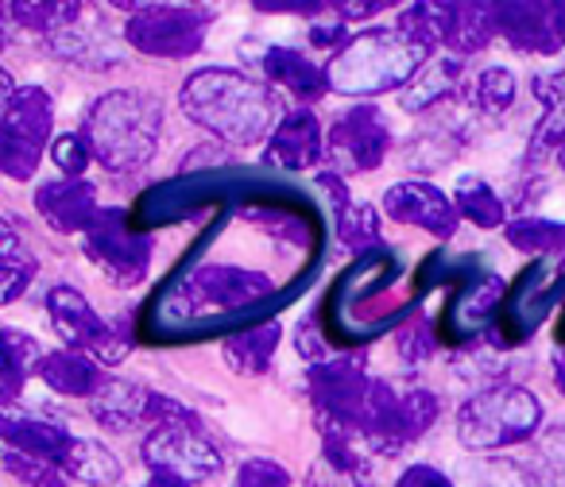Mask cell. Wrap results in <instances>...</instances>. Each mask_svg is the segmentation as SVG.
<instances>
[{
	"label": "cell",
	"mask_w": 565,
	"mask_h": 487,
	"mask_svg": "<svg viewBox=\"0 0 565 487\" xmlns=\"http://www.w3.org/2000/svg\"><path fill=\"white\" fill-rule=\"evenodd\" d=\"M51 97L40 86H24L4 97V120H0V166L17 182L32 178L40 166L43 143L51 140Z\"/></svg>",
	"instance_id": "obj_6"
},
{
	"label": "cell",
	"mask_w": 565,
	"mask_h": 487,
	"mask_svg": "<svg viewBox=\"0 0 565 487\" xmlns=\"http://www.w3.org/2000/svg\"><path fill=\"white\" fill-rule=\"evenodd\" d=\"M51 155H55V166L63 171V178H82L89 166V159H94V148H89L86 136H58L55 143H51Z\"/></svg>",
	"instance_id": "obj_35"
},
{
	"label": "cell",
	"mask_w": 565,
	"mask_h": 487,
	"mask_svg": "<svg viewBox=\"0 0 565 487\" xmlns=\"http://www.w3.org/2000/svg\"><path fill=\"white\" fill-rule=\"evenodd\" d=\"M143 464L182 484H205L221 472V453L198 425H156L143 441Z\"/></svg>",
	"instance_id": "obj_10"
},
{
	"label": "cell",
	"mask_w": 565,
	"mask_h": 487,
	"mask_svg": "<svg viewBox=\"0 0 565 487\" xmlns=\"http://www.w3.org/2000/svg\"><path fill=\"white\" fill-rule=\"evenodd\" d=\"M148 402H151V391L109 376L102 383V391L89 399V410H94V418L105 430H128V425H136L140 418H148Z\"/></svg>",
	"instance_id": "obj_22"
},
{
	"label": "cell",
	"mask_w": 565,
	"mask_h": 487,
	"mask_svg": "<svg viewBox=\"0 0 565 487\" xmlns=\"http://www.w3.org/2000/svg\"><path fill=\"white\" fill-rule=\"evenodd\" d=\"M47 314L55 322V333L66 340V348L86 353L102 364H120L128 353V337L120 329H109L102 314H94L86 299L74 286H55L47 294Z\"/></svg>",
	"instance_id": "obj_9"
},
{
	"label": "cell",
	"mask_w": 565,
	"mask_h": 487,
	"mask_svg": "<svg viewBox=\"0 0 565 487\" xmlns=\"http://www.w3.org/2000/svg\"><path fill=\"white\" fill-rule=\"evenodd\" d=\"M554 379H557V387H562V394H565V353L554 360Z\"/></svg>",
	"instance_id": "obj_47"
},
{
	"label": "cell",
	"mask_w": 565,
	"mask_h": 487,
	"mask_svg": "<svg viewBox=\"0 0 565 487\" xmlns=\"http://www.w3.org/2000/svg\"><path fill=\"white\" fill-rule=\"evenodd\" d=\"M125 20V40L151 58H186L198 55L205 32L213 24L210 9H179V4H140Z\"/></svg>",
	"instance_id": "obj_7"
},
{
	"label": "cell",
	"mask_w": 565,
	"mask_h": 487,
	"mask_svg": "<svg viewBox=\"0 0 565 487\" xmlns=\"http://www.w3.org/2000/svg\"><path fill=\"white\" fill-rule=\"evenodd\" d=\"M4 468H9L12 479H20L28 487H66V468L55 461H43V456L4 448Z\"/></svg>",
	"instance_id": "obj_30"
},
{
	"label": "cell",
	"mask_w": 565,
	"mask_h": 487,
	"mask_svg": "<svg viewBox=\"0 0 565 487\" xmlns=\"http://www.w3.org/2000/svg\"><path fill=\"white\" fill-rule=\"evenodd\" d=\"M9 17H24L20 24L35 28V32H58V28L74 24L78 4H9Z\"/></svg>",
	"instance_id": "obj_34"
},
{
	"label": "cell",
	"mask_w": 565,
	"mask_h": 487,
	"mask_svg": "<svg viewBox=\"0 0 565 487\" xmlns=\"http://www.w3.org/2000/svg\"><path fill=\"white\" fill-rule=\"evenodd\" d=\"M63 468H66V476H74L78 484H89V487H109L120 479L117 456L94 437H74V448L63 461Z\"/></svg>",
	"instance_id": "obj_25"
},
{
	"label": "cell",
	"mask_w": 565,
	"mask_h": 487,
	"mask_svg": "<svg viewBox=\"0 0 565 487\" xmlns=\"http://www.w3.org/2000/svg\"><path fill=\"white\" fill-rule=\"evenodd\" d=\"M457 78H461V71H457V58H434V66H426L423 78L415 82V89H407V97H399L407 109H423V105H430V97L438 101V97H446L449 89L457 86Z\"/></svg>",
	"instance_id": "obj_29"
},
{
	"label": "cell",
	"mask_w": 565,
	"mask_h": 487,
	"mask_svg": "<svg viewBox=\"0 0 565 487\" xmlns=\"http://www.w3.org/2000/svg\"><path fill=\"white\" fill-rule=\"evenodd\" d=\"M310 40H315L318 47H333V43L345 40V28H341V20L333 28H310Z\"/></svg>",
	"instance_id": "obj_43"
},
{
	"label": "cell",
	"mask_w": 565,
	"mask_h": 487,
	"mask_svg": "<svg viewBox=\"0 0 565 487\" xmlns=\"http://www.w3.org/2000/svg\"><path fill=\"white\" fill-rule=\"evenodd\" d=\"M182 109L225 143H256L279 120V101L264 82L236 71H202L182 86Z\"/></svg>",
	"instance_id": "obj_1"
},
{
	"label": "cell",
	"mask_w": 565,
	"mask_h": 487,
	"mask_svg": "<svg viewBox=\"0 0 565 487\" xmlns=\"http://www.w3.org/2000/svg\"><path fill=\"white\" fill-rule=\"evenodd\" d=\"M503 232H508V244L519 248V252H565V225H557V220L523 217L511 220Z\"/></svg>",
	"instance_id": "obj_28"
},
{
	"label": "cell",
	"mask_w": 565,
	"mask_h": 487,
	"mask_svg": "<svg viewBox=\"0 0 565 487\" xmlns=\"http://www.w3.org/2000/svg\"><path fill=\"white\" fill-rule=\"evenodd\" d=\"M338 236L345 248H353V252H361V248H372L380 236V217L372 205L364 202H353L349 209L338 213Z\"/></svg>",
	"instance_id": "obj_32"
},
{
	"label": "cell",
	"mask_w": 565,
	"mask_h": 487,
	"mask_svg": "<svg viewBox=\"0 0 565 487\" xmlns=\"http://www.w3.org/2000/svg\"><path fill=\"white\" fill-rule=\"evenodd\" d=\"M434 418H438V399L430 391H423V387H403L399 391L387 379H372L361 433L376 453L392 456L415 437H423Z\"/></svg>",
	"instance_id": "obj_5"
},
{
	"label": "cell",
	"mask_w": 565,
	"mask_h": 487,
	"mask_svg": "<svg viewBox=\"0 0 565 487\" xmlns=\"http://www.w3.org/2000/svg\"><path fill=\"white\" fill-rule=\"evenodd\" d=\"M399 353L407 356L411 364H418L426 353H434V337L423 329V325H415V329H403L399 333Z\"/></svg>",
	"instance_id": "obj_40"
},
{
	"label": "cell",
	"mask_w": 565,
	"mask_h": 487,
	"mask_svg": "<svg viewBox=\"0 0 565 487\" xmlns=\"http://www.w3.org/2000/svg\"><path fill=\"white\" fill-rule=\"evenodd\" d=\"M395 487H454V484H449L446 472L430 468V464H411V468L403 472L399 484H395Z\"/></svg>",
	"instance_id": "obj_39"
},
{
	"label": "cell",
	"mask_w": 565,
	"mask_h": 487,
	"mask_svg": "<svg viewBox=\"0 0 565 487\" xmlns=\"http://www.w3.org/2000/svg\"><path fill=\"white\" fill-rule=\"evenodd\" d=\"M318 190H326L330 194V202H333V209H349V190H345V182H341V174H333V171H322L318 174Z\"/></svg>",
	"instance_id": "obj_41"
},
{
	"label": "cell",
	"mask_w": 565,
	"mask_h": 487,
	"mask_svg": "<svg viewBox=\"0 0 565 487\" xmlns=\"http://www.w3.org/2000/svg\"><path fill=\"white\" fill-rule=\"evenodd\" d=\"M492 24L523 55H557L565 43V4H492Z\"/></svg>",
	"instance_id": "obj_13"
},
{
	"label": "cell",
	"mask_w": 565,
	"mask_h": 487,
	"mask_svg": "<svg viewBox=\"0 0 565 487\" xmlns=\"http://www.w3.org/2000/svg\"><path fill=\"white\" fill-rule=\"evenodd\" d=\"M271 294V279L259 271H241V268H198L186 279V310H244L252 302Z\"/></svg>",
	"instance_id": "obj_14"
},
{
	"label": "cell",
	"mask_w": 565,
	"mask_h": 487,
	"mask_svg": "<svg viewBox=\"0 0 565 487\" xmlns=\"http://www.w3.org/2000/svg\"><path fill=\"white\" fill-rule=\"evenodd\" d=\"M4 268H0V275H4V302H17L20 294H24V286L35 279V256H24L20 252V236L12 232V225L4 228Z\"/></svg>",
	"instance_id": "obj_33"
},
{
	"label": "cell",
	"mask_w": 565,
	"mask_h": 487,
	"mask_svg": "<svg viewBox=\"0 0 565 487\" xmlns=\"http://www.w3.org/2000/svg\"><path fill=\"white\" fill-rule=\"evenodd\" d=\"M40 379L51 387V391L66 394V399H82V394L94 399L109 376H105L102 364H97L94 356L74 353V348L63 353V348H58V353H47V360H43V368H40Z\"/></svg>",
	"instance_id": "obj_20"
},
{
	"label": "cell",
	"mask_w": 565,
	"mask_h": 487,
	"mask_svg": "<svg viewBox=\"0 0 565 487\" xmlns=\"http://www.w3.org/2000/svg\"><path fill=\"white\" fill-rule=\"evenodd\" d=\"M384 209L399 225H418L434 236H454L457 232V205L441 194L430 182H399L384 194Z\"/></svg>",
	"instance_id": "obj_15"
},
{
	"label": "cell",
	"mask_w": 565,
	"mask_h": 487,
	"mask_svg": "<svg viewBox=\"0 0 565 487\" xmlns=\"http://www.w3.org/2000/svg\"><path fill=\"white\" fill-rule=\"evenodd\" d=\"M542 453H546V461L554 464V468L565 472V425H554V430L542 437Z\"/></svg>",
	"instance_id": "obj_42"
},
{
	"label": "cell",
	"mask_w": 565,
	"mask_h": 487,
	"mask_svg": "<svg viewBox=\"0 0 565 487\" xmlns=\"http://www.w3.org/2000/svg\"><path fill=\"white\" fill-rule=\"evenodd\" d=\"M457 213L461 217H469L472 225L480 228H508V209H503V202L495 197V190L488 186V182H480L477 174H465V178H457Z\"/></svg>",
	"instance_id": "obj_27"
},
{
	"label": "cell",
	"mask_w": 565,
	"mask_h": 487,
	"mask_svg": "<svg viewBox=\"0 0 565 487\" xmlns=\"http://www.w3.org/2000/svg\"><path fill=\"white\" fill-rule=\"evenodd\" d=\"M531 89H534V97H539V101L546 105L550 112H565V58L554 66V71L534 74Z\"/></svg>",
	"instance_id": "obj_36"
},
{
	"label": "cell",
	"mask_w": 565,
	"mask_h": 487,
	"mask_svg": "<svg viewBox=\"0 0 565 487\" xmlns=\"http://www.w3.org/2000/svg\"><path fill=\"white\" fill-rule=\"evenodd\" d=\"M369 371L361 360H326L310 368V402L318 410L322 433H361L364 402H369Z\"/></svg>",
	"instance_id": "obj_8"
},
{
	"label": "cell",
	"mask_w": 565,
	"mask_h": 487,
	"mask_svg": "<svg viewBox=\"0 0 565 487\" xmlns=\"http://www.w3.org/2000/svg\"><path fill=\"white\" fill-rule=\"evenodd\" d=\"M143 487H190V484H182V479H174V476H163V472H151V479Z\"/></svg>",
	"instance_id": "obj_46"
},
{
	"label": "cell",
	"mask_w": 565,
	"mask_h": 487,
	"mask_svg": "<svg viewBox=\"0 0 565 487\" xmlns=\"http://www.w3.org/2000/svg\"><path fill=\"white\" fill-rule=\"evenodd\" d=\"M457 476L465 487H534V472L508 456H469Z\"/></svg>",
	"instance_id": "obj_26"
},
{
	"label": "cell",
	"mask_w": 565,
	"mask_h": 487,
	"mask_svg": "<svg viewBox=\"0 0 565 487\" xmlns=\"http://www.w3.org/2000/svg\"><path fill=\"white\" fill-rule=\"evenodd\" d=\"M264 74H267V82L282 86L287 94L299 97V101H318V97L330 89L326 74L295 47H271V51H267V55H264Z\"/></svg>",
	"instance_id": "obj_21"
},
{
	"label": "cell",
	"mask_w": 565,
	"mask_h": 487,
	"mask_svg": "<svg viewBox=\"0 0 565 487\" xmlns=\"http://www.w3.org/2000/svg\"><path fill=\"white\" fill-rule=\"evenodd\" d=\"M86 256L102 263V271L117 286H136L148 275L151 240L125 228V213L120 209H102L94 217V225L86 228Z\"/></svg>",
	"instance_id": "obj_11"
},
{
	"label": "cell",
	"mask_w": 565,
	"mask_h": 487,
	"mask_svg": "<svg viewBox=\"0 0 565 487\" xmlns=\"http://www.w3.org/2000/svg\"><path fill=\"white\" fill-rule=\"evenodd\" d=\"M341 17H376V12H384V4H338Z\"/></svg>",
	"instance_id": "obj_45"
},
{
	"label": "cell",
	"mask_w": 565,
	"mask_h": 487,
	"mask_svg": "<svg viewBox=\"0 0 565 487\" xmlns=\"http://www.w3.org/2000/svg\"><path fill=\"white\" fill-rule=\"evenodd\" d=\"M515 101V74L503 66H488L477 82H472V105L480 112H503Z\"/></svg>",
	"instance_id": "obj_31"
},
{
	"label": "cell",
	"mask_w": 565,
	"mask_h": 487,
	"mask_svg": "<svg viewBox=\"0 0 565 487\" xmlns=\"http://www.w3.org/2000/svg\"><path fill=\"white\" fill-rule=\"evenodd\" d=\"M0 337H4V402L17 407L20 387H24L28 376H40L47 353H43L32 337H24L20 329H12V325H4Z\"/></svg>",
	"instance_id": "obj_24"
},
{
	"label": "cell",
	"mask_w": 565,
	"mask_h": 487,
	"mask_svg": "<svg viewBox=\"0 0 565 487\" xmlns=\"http://www.w3.org/2000/svg\"><path fill=\"white\" fill-rule=\"evenodd\" d=\"M236 487H291V476L271 461H248L236 472Z\"/></svg>",
	"instance_id": "obj_37"
},
{
	"label": "cell",
	"mask_w": 565,
	"mask_h": 487,
	"mask_svg": "<svg viewBox=\"0 0 565 487\" xmlns=\"http://www.w3.org/2000/svg\"><path fill=\"white\" fill-rule=\"evenodd\" d=\"M35 209L55 232H86L94 225L97 190L86 178H55L35 190Z\"/></svg>",
	"instance_id": "obj_16"
},
{
	"label": "cell",
	"mask_w": 565,
	"mask_h": 487,
	"mask_svg": "<svg viewBox=\"0 0 565 487\" xmlns=\"http://www.w3.org/2000/svg\"><path fill=\"white\" fill-rule=\"evenodd\" d=\"M554 159H557V166H562V174H565V136H562V143H557Z\"/></svg>",
	"instance_id": "obj_48"
},
{
	"label": "cell",
	"mask_w": 565,
	"mask_h": 487,
	"mask_svg": "<svg viewBox=\"0 0 565 487\" xmlns=\"http://www.w3.org/2000/svg\"><path fill=\"white\" fill-rule=\"evenodd\" d=\"M426 51L403 32H372L353 40L330 66V86L345 94H384L407 82Z\"/></svg>",
	"instance_id": "obj_4"
},
{
	"label": "cell",
	"mask_w": 565,
	"mask_h": 487,
	"mask_svg": "<svg viewBox=\"0 0 565 487\" xmlns=\"http://www.w3.org/2000/svg\"><path fill=\"white\" fill-rule=\"evenodd\" d=\"M279 337H282V325L267 322L259 329H248V333H236V337L225 340V364L241 376H264L271 368V356L279 348Z\"/></svg>",
	"instance_id": "obj_23"
},
{
	"label": "cell",
	"mask_w": 565,
	"mask_h": 487,
	"mask_svg": "<svg viewBox=\"0 0 565 487\" xmlns=\"http://www.w3.org/2000/svg\"><path fill=\"white\" fill-rule=\"evenodd\" d=\"M488 17H492V9H484V4H434L438 47L454 51V55H477L495 32Z\"/></svg>",
	"instance_id": "obj_19"
},
{
	"label": "cell",
	"mask_w": 565,
	"mask_h": 487,
	"mask_svg": "<svg viewBox=\"0 0 565 487\" xmlns=\"http://www.w3.org/2000/svg\"><path fill=\"white\" fill-rule=\"evenodd\" d=\"M299 356L315 368V364H326V356H330V345H326L322 337H318V322H302L299 325Z\"/></svg>",
	"instance_id": "obj_38"
},
{
	"label": "cell",
	"mask_w": 565,
	"mask_h": 487,
	"mask_svg": "<svg viewBox=\"0 0 565 487\" xmlns=\"http://www.w3.org/2000/svg\"><path fill=\"white\" fill-rule=\"evenodd\" d=\"M387 148H392V132L376 105H356L341 112L338 125L330 128V155L341 163V171H372L384 163Z\"/></svg>",
	"instance_id": "obj_12"
},
{
	"label": "cell",
	"mask_w": 565,
	"mask_h": 487,
	"mask_svg": "<svg viewBox=\"0 0 565 487\" xmlns=\"http://www.w3.org/2000/svg\"><path fill=\"white\" fill-rule=\"evenodd\" d=\"M264 12H299V17H318L322 4H259Z\"/></svg>",
	"instance_id": "obj_44"
},
{
	"label": "cell",
	"mask_w": 565,
	"mask_h": 487,
	"mask_svg": "<svg viewBox=\"0 0 565 487\" xmlns=\"http://www.w3.org/2000/svg\"><path fill=\"white\" fill-rule=\"evenodd\" d=\"M539 422H542V402L526 387L495 383L488 391L472 394L457 410V437L472 453H488V448H508L526 441L539 430Z\"/></svg>",
	"instance_id": "obj_3"
},
{
	"label": "cell",
	"mask_w": 565,
	"mask_h": 487,
	"mask_svg": "<svg viewBox=\"0 0 565 487\" xmlns=\"http://www.w3.org/2000/svg\"><path fill=\"white\" fill-rule=\"evenodd\" d=\"M163 109L140 89L105 94L86 117V140L109 171H132L156 155Z\"/></svg>",
	"instance_id": "obj_2"
},
{
	"label": "cell",
	"mask_w": 565,
	"mask_h": 487,
	"mask_svg": "<svg viewBox=\"0 0 565 487\" xmlns=\"http://www.w3.org/2000/svg\"><path fill=\"white\" fill-rule=\"evenodd\" d=\"M0 433H4V448H17V453H28V456H43V461H55V464H63L74 448V433L66 430L63 422L24 414V410H17V407H4Z\"/></svg>",
	"instance_id": "obj_17"
},
{
	"label": "cell",
	"mask_w": 565,
	"mask_h": 487,
	"mask_svg": "<svg viewBox=\"0 0 565 487\" xmlns=\"http://www.w3.org/2000/svg\"><path fill=\"white\" fill-rule=\"evenodd\" d=\"M322 125L310 109H295L279 120L267 143V163L287 166V171H307L322 159Z\"/></svg>",
	"instance_id": "obj_18"
}]
</instances>
